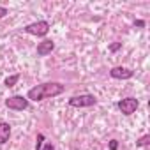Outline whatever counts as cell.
Wrapping results in <instances>:
<instances>
[{"instance_id": "6da1fadb", "label": "cell", "mask_w": 150, "mask_h": 150, "mask_svg": "<svg viewBox=\"0 0 150 150\" xmlns=\"http://www.w3.org/2000/svg\"><path fill=\"white\" fill-rule=\"evenodd\" d=\"M64 90H65V87L62 83H58V81H48V83H41V85L32 87L27 92V99L34 101V103H39V101H44V99L57 97V96L64 94Z\"/></svg>"}, {"instance_id": "7a4b0ae2", "label": "cell", "mask_w": 150, "mask_h": 150, "mask_svg": "<svg viewBox=\"0 0 150 150\" xmlns=\"http://www.w3.org/2000/svg\"><path fill=\"white\" fill-rule=\"evenodd\" d=\"M96 103H97V99H96V96H92V94L72 96V97L67 101V104H69L71 108H90V106H96Z\"/></svg>"}, {"instance_id": "3957f363", "label": "cell", "mask_w": 150, "mask_h": 150, "mask_svg": "<svg viewBox=\"0 0 150 150\" xmlns=\"http://www.w3.org/2000/svg\"><path fill=\"white\" fill-rule=\"evenodd\" d=\"M50 23L48 21H44V20H41V21H34V23H28L23 30L27 32V34H30V35H35V37H44V35H48V32H50Z\"/></svg>"}, {"instance_id": "277c9868", "label": "cell", "mask_w": 150, "mask_h": 150, "mask_svg": "<svg viewBox=\"0 0 150 150\" xmlns=\"http://www.w3.org/2000/svg\"><path fill=\"white\" fill-rule=\"evenodd\" d=\"M138 106H139V101H138L136 97H125V99H120V101L117 103V108H118L120 113L125 115V117L132 115V113L138 110Z\"/></svg>"}, {"instance_id": "5b68a950", "label": "cell", "mask_w": 150, "mask_h": 150, "mask_svg": "<svg viewBox=\"0 0 150 150\" xmlns=\"http://www.w3.org/2000/svg\"><path fill=\"white\" fill-rule=\"evenodd\" d=\"M6 106L9 110H14V111H23L30 106V101L23 96H11L6 99Z\"/></svg>"}, {"instance_id": "8992f818", "label": "cell", "mask_w": 150, "mask_h": 150, "mask_svg": "<svg viewBox=\"0 0 150 150\" xmlns=\"http://www.w3.org/2000/svg\"><path fill=\"white\" fill-rule=\"evenodd\" d=\"M110 76L113 80H131L134 76V71H131L127 67H122V65H117V67H111Z\"/></svg>"}, {"instance_id": "52a82bcc", "label": "cell", "mask_w": 150, "mask_h": 150, "mask_svg": "<svg viewBox=\"0 0 150 150\" xmlns=\"http://www.w3.org/2000/svg\"><path fill=\"white\" fill-rule=\"evenodd\" d=\"M53 50H55V42H53L51 39H44V41H41V42L37 44V55H39V57H46V55H50Z\"/></svg>"}, {"instance_id": "ba28073f", "label": "cell", "mask_w": 150, "mask_h": 150, "mask_svg": "<svg viewBox=\"0 0 150 150\" xmlns=\"http://www.w3.org/2000/svg\"><path fill=\"white\" fill-rule=\"evenodd\" d=\"M11 138V125L7 122H0V145H6Z\"/></svg>"}, {"instance_id": "9c48e42d", "label": "cell", "mask_w": 150, "mask_h": 150, "mask_svg": "<svg viewBox=\"0 0 150 150\" xmlns=\"http://www.w3.org/2000/svg\"><path fill=\"white\" fill-rule=\"evenodd\" d=\"M35 150H55V146L50 141H46V138H44L42 132H39L37 139H35Z\"/></svg>"}, {"instance_id": "30bf717a", "label": "cell", "mask_w": 150, "mask_h": 150, "mask_svg": "<svg viewBox=\"0 0 150 150\" xmlns=\"http://www.w3.org/2000/svg\"><path fill=\"white\" fill-rule=\"evenodd\" d=\"M18 81H20V74H11V76H7V78L4 80V85H6L7 88H11V87H14Z\"/></svg>"}, {"instance_id": "8fae6325", "label": "cell", "mask_w": 150, "mask_h": 150, "mask_svg": "<svg viewBox=\"0 0 150 150\" xmlns=\"http://www.w3.org/2000/svg\"><path fill=\"white\" fill-rule=\"evenodd\" d=\"M136 145H138V146H148V145H150V134H145V136H141L139 139H136Z\"/></svg>"}, {"instance_id": "7c38bea8", "label": "cell", "mask_w": 150, "mask_h": 150, "mask_svg": "<svg viewBox=\"0 0 150 150\" xmlns=\"http://www.w3.org/2000/svg\"><path fill=\"white\" fill-rule=\"evenodd\" d=\"M120 48H122V42H113V44L110 46V51H113V53H115V51H118Z\"/></svg>"}, {"instance_id": "4fadbf2b", "label": "cell", "mask_w": 150, "mask_h": 150, "mask_svg": "<svg viewBox=\"0 0 150 150\" xmlns=\"http://www.w3.org/2000/svg\"><path fill=\"white\" fill-rule=\"evenodd\" d=\"M9 14V9L7 7H2V6H0V20H2V18H6Z\"/></svg>"}, {"instance_id": "5bb4252c", "label": "cell", "mask_w": 150, "mask_h": 150, "mask_svg": "<svg viewBox=\"0 0 150 150\" xmlns=\"http://www.w3.org/2000/svg\"><path fill=\"white\" fill-rule=\"evenodd\" d=\"M118 148V141L117 139H111L110 141V150H117Z\"/></svg>"}, {"instance_id": "9a60e30c", "label": "cell", "mask_w": 150, "mask_h": 150, "mask_svg": "<svg viewBox=\"0 0 150 150\" xmlns=\"http://www.w3.org/2000/svg\"><path fill=\"white\" fill-rule=\"evenodd\" d=\"M145 25H146V23H145L143 20H136V21H134V27H138V28H143Z\"/></svg>"}]
</instances>
